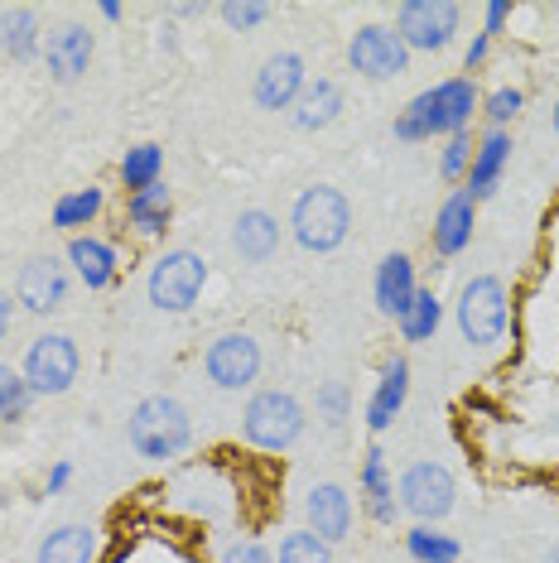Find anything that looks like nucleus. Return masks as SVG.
Instances as JSON below:
<instances>
[{
    "instance_id": "nucleus-28",
    "label": "nucleus",
    "mask_w": 559,
    "mask_h": 563,
    "mask_svg": "<svg viewBox=\"0 0 559 563\" xmlns=\"http://www.w3.org/2000/svg\"><path fill=\"white\" fill-rule=\"evenodd\" d=\"M405 554L410 563H459V540L443 530H429V525H415L410 534H405Z\"/></svg>"
},
{
    "instance_id": "nucleus-5",
    "label": "nucleus",
    "mask_w": 559,
    "mask_h": 563,
    "mask_svg": "<svg viewBox=\"0 0 559 563\" xmlns=\"http://www.w3.org/2000/svg\"><path fill=\"white\" fill-rule=\"evenodd\" d=\"M202 285H208V265L194 251H164L155 265H150V303L160 313H188L202 299Z\"/></svg>"
},
{
    "instance_id": "nucleus-29",
    "label": "nucleus",
    "mask_w": 559,
    "mask_h": 563,
    "mask_svg": "<svg viewBox=\"0 0 559 563\" xmlns=\"http://www.w3.org/2000/svg\"><path fill=\"white\" fill-rule=\"evenodd\" d=\"M164 174V150L160 145H135L125 150L121 159V184L131 188V194H145V188H155Z\"/></svg>"
},
{
    "instance_id": "nucleus-11",
    "label": "nucleus",
    "mask_w": 559,
    "mask_h": 563,
    "mask_svg": "<svg viewBox=\"0 0 559 563\" xmlns=\"http://www.w3.org/2000/svg\"><path fill=\"white\" fill-rule=\"evenodd\" d=\"M24 380H30L34 395H63L78 380V347L63 332H44V338L30 342L24 352Z\"/></svg>"
},
{
    "instance_id": "nucleus-43",
    "label": "nucleus",
    "mask_w": 559,
    "mask_h": 563,
    "mask_svg": "<svg viewBox=\"0 0 559 563\" xmlns=\"http://www.w3.org/2000/svg\"><path fill=\"white\" fill-rule=\"evenodd\" d=\"M555 131H559V101H555Z\"/></svg>"
},
{
    "instance_id": "nucleus-9",
    "label": "nucleus",
    "mask_w": 559,
    "mask_h": 563,
    "mask_svg": "<svg viewBox=\"0 0 559 563\" xmlns=\"http://www.w3.org/2000/svg\"><path fill=\"white\" fill-rule=\"evenodd\" d=\"M348 63H352V73H362V78L391 82L410 68V48H405V40L391 30V24H362V30L348 40Z\"/></svg>"
},
{
    "instance_id": "nucleus-18",
    "label": "nucleus",
    "mask_w": 559,
    "mask_h": 563,
    "mask_svg": "<svg viewBox=\"0 0 559 563\" xmlns=\"http://www.w3.org/2000/svg\"><path fill=\"white\" fill-rule=\"evenodd\" d=\"M358 492H362V510L372 516L376 525H391L396 520V482H391V467H386V453L381 448H366L362 457V477H358Z\"/></svg>"
},
{
    "instance_id": "nucleus-37",
    "label": "nucleus",
    "mask_w": 559,
    "mask_h": 563,
    "mask_svg": "<svg viewBox=\"0 0 559 563\" xmlns=\"http://www.w3.org/2000/svg\"><path fill=\"white\" fill-rule=\"evenodd\" d=\"M222 563H275L256 540H237V544H227L222 549Z\"/></svg>"
},
{
    "instance_id": "nucleus-32",
    "label": "nucleus",
    "mask_w": 559,
    "mask_h": 563,
    "mask_svg": "<svg viewBox=\"0 0 559 563\" xmlns=\"http://www.w3.org/2000/svg\"><path fill=\"white\" fill-rule=\"evenodd\" d=\"M275 563H333V544H324L314 530H295V534L280 540Z\"/></svg>"
},
{
    "instance_id": "nucleus-19",
    "label": "nucleus",
    "mask_w": 559,
    "mask_h": 563,
    "mask_svg": "<svg viewBox=\"0 0 559 563\" xmlns=\"http://www.w3.org/2000/svg\"><path fill=\"white\" fill-rule=\"evenodd\" d=\"M506 159H512V135H506V131H487L473 145V164H468V188H463V194L473 198V202L487 198L492 188H497Z\"/></svg>"
},
{
    "instance_id": "nucleus-7",
    "label": "nucleus",
    "mask_w": 559,
    "mask_h": 563,
    "mask_svg": "<svg viewBox=\"0 0 559 563\" xmlns=\"http://www.w3.org/2000/svg\"><path fill=\"white\" fill-rule=\"evenodd\" d=\"M463 10L453 0H405L396 15V34L405 40V48H419V54H439V48L453 44L459 34Z\"/></svg>"
},
{
    "instance_id": "nucleus-26",
    "label": "nucleus",
    "mask_w": 559,
    "mask_h": 563,
    "mask_svg": "<svg viewBox=\"0 0 559 563\" xmlns=\"http://www.w3.org/2000/svg\"><path fill=\"white\" fill-rule=\"evenodd\" d=\"M169 217H174V198H169V188L164 184L125 198V222H131L140 236H160L164 227H169Z\"/></svg>"
},
{
    "instance_id": "nucleus-36",
    "label": "nucleus",
    "mask_w": 559,
    "mask_h": 563,
    "mask_svg": "<svg viewBox=\"0 0 559 563\" xmlns=\"http://www.w3.org/2000/svg\"><path fill=\"white\" fill-rule=\"evenodd\" d=\"M468 164H473V140H468V135H449V140H443L439 174L443 178H468Z\"/></svg>"
},
{
    "instance_id": "nucleus-33",
    "label": "nucleus",
    "mask_w": 559,
    "mask_h": 563,
    "mask_svg": "<svg viewBox=\"0 0 559 563\" xmlns=\"http://www.w3.org/2000/svg\"><path fill=\"white\" fill-rule=\"evenodd\" d=\"M526 107V97L516 92V87H497L487 101H482V117H487V125L492 131H506V125L516 121V111Z\"/></svg>"
},
{
    "instance_id": "nucleus-41",
    "label": "nucleus",
    "mask_w": 559,
    "mask_h": 563,
    "mask_svg": "<svg viewBox=\"0 0 559 563\" xmlns=\"http://www.w3.org/2000/svg\"><path fill=\"white\" fill-rule=\"evenodd\" d=\"M10 318H15V309H10V294L0 289V338H6V332H10Z\"/></svg>"
},
{
    "instance_id": "nucleus-8",
    "label": "nucleus",
    "mask_w": 559,
    "mask_h": 563,
    "mask_svg": "<svg viewBox=\"0 0 559 563\" xmlns=\"http://www.w3.org/2000/svg\"><path fill=\"white\" fill-rule=\"evenodd\" d=\"M396 496H401V510H410L415 520L429 525V520H443L453 510L459 486H453V472L443 463H410L396 482Z\"/></svg>"
},
{
    "instance_id": "nucleus-2",
    "label": "nucleus",
    "mask_w": 559,
    "mask_h": 563,
    "mask_svg": "<svg viewBox=\"0 0 559 563\" xmlns=\"http://www.w3.org/2000/svg\"><path fill=\"white\" fill-rule=\"evenodd\" d=\"M125 439L140 457L150 463H164V457H179L188 443H194V419L188 409L174 400V395H150L131 409V424H125Z\"/></svg>"
},
{
    "instance_id": "nucleus-44",
    "label": "nucleus",
    "mask_w": 559,
    "mask_h": 563,
    "mask_svg": "<svg viewBox=\"0 0 559 563\" xmlns=\"http://www.w3.org/2000/svg\"><path fill=\"white\" fill-rule=\"evenodd\" d=\"M405 563H410V559H405Z\"/></svg>"
},
{
    "instance_id": "nucleus-31",
    "label": "nucleus",
    "mask_w": 559,
    "mask_h": 563,
    "mask_svg": "<svg viewBox=\"0 0 559 563\" xmlns=\"http://www.w3.org/2000/svg\"><path fill=\"white\" fill-rule=\"evenodd\" d=\"M30 400H34V390H30V380H24V371H15L10 362H0V419H6V424L24 419Z\"/></svg>"
},
{
    "instance_id": "nucleus-12",
    "label": "nucleus",
    "mask_w": 559,
    "mask_h": 563,
    "mask_svg": "<svg viewBox=\"0 0 559 563\" xmlns=\"http://www.w3.org/2000/svg\"><path fill=\"white\" fill-rule=\"evenodd\" d=\"M202 371L218 390H246L261 376V347L246 332H222L208 352H202Z\"/></svg>"
},
{
    "instance_id": "nucleus-15",
    "label": "nucleus",
    "mask_w": 559,
    "mask_h": 563,
    "mask_svg": "<svg viewBox=\"0 0 559 563\" xmlns=\"http://www.w3.org/2000/svg\"><path fill=\"white\" fill-rule=\"evenodd\" d=\"M304 516H309V530L319 534L324 544H338V540H348V530H352V496L342 492L338 482H319L309 492V501H304Z\"/></svg>"
},
{
    "instance_id": "nucleus-35",
    "label": "nucleus",
    "mask_w": 559,
    "mask_h": 563,
    "mask_svg": "<svg viewBox=\"0 0 559 563\" xmlns=\"http://www.w3.org/2000/svg\"><path fill=\"white\" fill-rule=\"evenodd\" d=\"M218 15H222V24L227 30H256V24L271 15V5H261V0H227V5H218Z\"/></svg>"
},
{
    "instance_id": "nucleus-25",
    "label": "nucleus",
    "mask_w": 559,
    "mask_h": 563,
    "mask_svg": "<svg viewBox=\"0 0 559 563\" xmlns=\"http://www.w3.org/2000/svg\"><path fill=\"white\" fill-rule=\"evenodd\" d=\"M97 559V530L92 525H58L54 534H44L40 563H92Z\"/></svg>"
},
{
    "instance_id": "nucleus-3",
    "label": "nucleus",
    "mask_w": 559,
    "mask_h": 563,
    "mask_svg": "<svg viewBox=\"0 0 559 563\" xmlns=\"http://www.w3.org/2000/svg\"><path fill=\"white\" fill-rule=\"evenodd\" d=\"M289 232H295L299 246L314 251V255L338 251L342 241H348V232H352L348 198H342L338 188H328V184L304 188L299 202H295V212H289Z\"/></svg>"
},
{
    "instance_id": "nucleus-14",
    "label": "nucleus",
    "mask_w": 559,
    "mask_h": 563,
    "mask_svg": "<svg viewBox=\"0 0 559 563\" xmlns=\"http://www.w3.org/2000/svg\"><path fill=\"white\" fill-rule=\"evenodd\" d=\"M92 34L83 30V24H63L44 40V68L54 82H78L87 73V63H92Z\"/></svg>"
},
{
    "instance_id": "nucleus-38",
    "label": "nucleus",
    "mask_w": 559,
    "mask_h": 563,
    "mask_svg": "<svg viewBox=\"0 0 559 563\" xmlns=\"http://www.w3.org/2000/svg\"><path fill=\"white\" fill-rule=\"evenodd\" d=\"M487 48H492V40H487V34H478V40L468 44V54H463L468 73H473V68H482V63H487Z\"/></svg>"
},
{
    "instance_id": "nucleus-4",
    "label": "nucleus",
    "mask_w": 559,
    "mask_h": 563,
    "mask_svg": "<svg viewBox=\"0 0 559 563\" xmlns=\"http://www.w3.org/2000/svg\"><path fill=\"white\" fill-rule=\"evenodd\" d=\"M241 433H246V443L265 448V453H285V448H295L299 433H304V405L289 390L251 395L246 415H241Z\"/></svg>"
},
{
    "instance_id": "nucleus-1",
    "label": "nucleus",
    "mask_w": 559,
    "mask_h": 563,
    "mask_svg": "<svg viewBox=\"0 0 559 563\" xmlns=\"http://www.w3.org/2000/svg\"><path fill=\"white\" fill-rule=\"evenodd\" d=\"M478 87L473 78H443L435 82L429 92H419L410 107L396 117V140H405V145H415V140H435V135H463V125L478 117Z\"/></svg>"
},
{
    "instance_id": "nucleus-42",
    "label": "nucleus",
    "mask_w": 559,
    "mask_h": 563,
    "mask_svg": "<svg viewBox=\"0 0 559 563\" xmlns=\"http://www.w3.org/2000/svg\"><path fill=\"white\" fill-rule=\"evenodd\" d=\"M545 563H559V544L550 549V554H545Z\"/></svg>"
},
{
    "instance_id": "nucleus-6",
    "label": "nucleus",
    "mask_w": 559,
    "mask_h": 563,
    "mask_svg": "<svg viewBox=\"0 0 559 563\" xmlns=\"http://www.w3.org/2000/svg\"><path fill=\"white\" fill-rule=\"evenodd\" d=\"M459 332L473 347H492L506 332V285L497 275H473L459 294Z\"/></svg>"
},
{
    "instance_id": "nucleus-39",
    "label": "nucleus",
    "mask_w": 559,
    "mask_h": 563,
    "mask_svg": "<svg viewBox=\"0 0 559 563\" xmlns=\"http://www.w3.org/2000/svg\"><path fill=\"white\" fill-rule=\"evenodd\" d=\"M506 15H512V5H502V0H497V5H487V30H482V34H487V40H497Z\"/></svg>"
},
{
    "instance_id": "nucleus-10",
    "label": "nucleus",
    "mask_w": 559,
    "mask_h": 563,
    "mask_svg": "<svg viewBox=\"0 0 559 563\" xmlns=\"http://www.w3.org/2000/svg\"><path fill=\"white\" fill-rule=\"evenodd\" d=\"M68 289H73V275L58 255H30L15 275V303L34 318H48L68 303Z\"/></svg>"
},
{
    "instance_id": "nucleus-34",
    "label": "nucleus",
    "mask_w": 559,
    "mask_h": 563,
    "mask_svg": "<svg viewBox=\"0 0 559 563\" xmlns=\"http://www.w3.org/2000/svg\"><path fill=\"white\" fill-rule=\"evenodd\" d=\"M348 409H352L348 386H342V380H324V386H319V419H324V424L342 429V424H348Z\"/></svg>"
},
{
    "instance_id": "nucleus-23",
    "label": "nucleus",
    "mask_w": 559,
    "mask_h": 563,
    "mask_svg": "<svg viewBox=\"0 0 559 563\" xmlns=\"http://www.w3.org/2000/svg\"><path fill=\"white\" fill-rule=\"evenodd\" d=\"M68 265L78 271V279L87 289H107L111 279H117V251L107 246L101 236H73L68 241Z\"/></svg>"
},
{
    "instance_id": "nucleus-22",
    "label": "nucleus",
    "mask_w": 559,
    "mask_h": 563,
    "mask_svg": "<svg viewBox=\"0 0 559 563\" xmlns=\"http://www.w3.org/2000/svg\"><path fill=\"white\" fill-rule=\"evenodd\" d=\"M342 117V87L333 78H319L309 82L295 101V111H289V121H295V131H324V125H333Z\"/></svg>"
},
{
    "instance_id": "nucleus-30",
    "label": "nucleus",
    "mask_w": 559,
    "mask_h": 563,
    "mask_svg": "<svg viewBox=\"0 0 559 563\" xmlns=\"http://www.w3.org/2000/svg\"><path fill=\"white\" fill-rule=\"evenodd\" d=\"M439 323H443V303L435 299V289H419L415 303L401 318V338L405 342H429L439 332Z\"/></svg>"
},
{
    "instance_id": "nucleus-27",
    "label": "nucleus",
    "mask_w": 559,
    "mask_h": 563,
    "mask_svg": "<svg viewBox=\"0 0 559 563\" xmlns=\"http://www.w3.org/2000/svg\"><path fill=\"white\" fill-rule=\"evenodd\" d=\"M101 208H107V194L101 188H73V194H63L54 202V227L63 232H78V227H92Z\"/></svg>"
},
{
    "instance_id": "nucleus-16",
    "label": "nucleus",
    "mask_w": 559,
    "mask_h": 563,
    "mask_svg": "<svg viewBox=\"0 0 559 563\" xmlns=\"http://www.w3.org/2000/svg\"><path fill=\"white\" fill-rule=\"evenodd\" d=\"M405 395H410V362H405V356H386L372 400H366V429L381 433L396 424V415L405 409Z\"/></svg>"
},
{
    "instance_id": "nucleus-21",
    "label": "nucleus",
    "mask_w": 559,
    "mask_h": 563,
    "mask_svg": "<svg viewBox=\"0 0 559 563\" xmlns=\"http://www.w3.org/2000/svg\"><path fill=\"white\" fill-rule=\"evenodd\" d=\"M232 246H237L241 261H251V265L271 261L275 246H280V222L265 208H246L232 222Z\"/></svg>"
},
{
    "instance_id": "nucleus-13",
    "label": "nucleus",
    "mask_w": 559,
    "mask_h": 563,
    "mask_svg": "<svg viewBox=\"0 0 559 563\" xmlns=\"http://www.w3.org/2000/svg\"><path fill=\"white\" fill-rule=\"evenodd\" d=\"M304 87H309V78H304V58L299 54H275V58L261 63L251 97H256L261 111H295Z\"/></svg>"
},
{
    "instance_id": "nucleus-24",
    "label": "nucleus",
    "mask_w": 559,
    "mask_h": 563,
    "mask_svg": "<svg viewBox=\"0 0 559 563\" xmlns=\"http://www.w3.org/2000/svg\"><path fill=\"white\" fill-rule=\"evenodd\" d=\"M0 54L6 58H34V54H44V40H40V20H34V10H0Z\"/></svg>"
},
{
    "instance_id": "nucleus-20",
    "label": "nucleus",
    "mask_w": 559,
    "mask_h": 563,
    "mask_svg": "<svg viewBox=\"0 0 559 563\" xmlns=\"http://www.w3.org/2000/svg\"><path fill=\"white\" fill-rule=\"evenodd\" d=\"M473 222H478V202L463 194H453V198H443V208H439V217H435V251L439 255H459L468 241H473Z\"/></svg>"
},
{
    "instance_id": "nucleus-17",
    "label": "nucleus",
    "mask_w": 559,
    "mask_h": 563,
    "mask_svg": "<svg viewBox=\"0 0 559 563\" xmlns=\"http://www.w3.org/2000/svg\"><path fill=\"white\" fill-rule=\"evenodd\" d=\"M372 294H376V309L386 313V318H405V309L415 303V294H419V285H415V265H410V255H401V251H391L386 261L376 265V285H372Z\"/></svg>"
},
{
    "instance_id": "nucleus-40",
    "label": "nucleus",
    "mask_w": 559,
    "mask_h": 563,
    "mask_svg": "<svg viewBox=\"0 0 559 563\" xmlns=\"http://www.w3.org/2000/svg\"><path fill=\"white\" fill-rule=\"evenodd\" d=\"M68 477H73V467H68V463H54V467H48V482H44V486H48V496H58L63 486H68Z\"/></svg>"
}]
</instances>
